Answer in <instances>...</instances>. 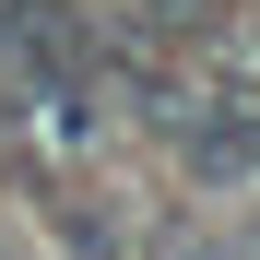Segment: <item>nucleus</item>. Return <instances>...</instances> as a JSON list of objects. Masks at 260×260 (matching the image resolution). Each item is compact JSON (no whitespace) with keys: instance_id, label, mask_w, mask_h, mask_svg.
<instances>
[{"instance_id":"nucleus-2","label":"nucleus","mask_w":260,"mask_h":260,"mask_svg":"<svg viewBox=\"0 0 260 260\" xmlns=\"http://www.w3.org/2000/svg\"><path fill=\"white\" fill-rule=\"evenodd\" d=\"M178 260H225V248H178Z\"/></svg>"},{"instance_id":"nucleus-3","label":"nucleus","mask_w":260,"mask_h":260,"mask_svg":"<svg viewBox=\"0 0 260 260\" xmlns=\"http://www.w3.org/2000/svg\"><path fill=\"white\" fill-rule=\"evenodd\" d=\"M0 260H12V248H0Z\"/></svg>"},{"instance_id":"nucleus-1","label":"nucleus","mask_w":260,"mask_h":260,"mask_svg":"<svg viewBox=\"0 0 260 260\" xmlns=\"http://www.w3.org/2000/svg\"><path fill=\"white\" fill-rule=\"evenodd\" d=\"M142 118L201 166V178H260V83H189V95L166 83Z\"/></svg>"}]
</instances>
